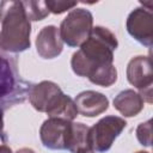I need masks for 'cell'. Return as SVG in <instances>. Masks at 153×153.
I'll use <instances>...</instances> for the list:
<instances>
[{"label": "cell", "mask_w": 153, "mask_h": 153, "mask_svg": "<svg viewBox=\"0 0 153 153\" xmlns=\"http://www.w3.org/2000/svg\"><path fill=\"white\" fill-rule=\"evenodd\" d=\"M78 114L85 117H96L105 112L109 108V99L100 92L84 91L74 100Z\"/></svg>", "instance_id": "cell-11"}, {"label": "cell", "mask_w": 153, "mask_h": 153, "mask_svg": "<svg viewBox=\"0 0 153 153\" xmlns=\"http://www.w3.org/2000/svg\"><path fill=\"white\" fill-rule=\"evenodd\" d=\"M118 47L116 36L106 27L96 26L88 38L80 45L71 60L73 72L79 76L90 78L98 69L114 65V51Z\"/></svg>", "instance_id": "cell-1"}, {"label": "cell", "mask_w": 153, "mask_h": 153, "mask_svg": "<svg viewBox=\"0 0 153 153\" xmlns=\"http://www.w3.org/2000/svg\"><path fill=\"white\" fill-rule=\"evenodd\" d=\"M30 88V84L20 76L16 60L0 54V109L23 103Z\"/></svg>", "instance_id": "cell-4"}, {"label": "cell", "mask_w": 153, "mask_h": 153, "mask_svg": "<svg viewBox=\"0 0 153 153\" xmlns=\"http://www.w3.org/2000/svg\"><path fill=\"white\" fill-rule=\"evenodd\" d=\"M16 153H36L33 149H31V148H27V147H24V148H20V149H18Z\"/></svg>", "instance_id": "cell-19"}, {"label": "cell", "mask_w": 153, "mask_h": 153, "mask_svg": "<svg viewBox=\"0 0 153 153\" xmlns=\"http://www.w3.org/2000/svg\"><path fill=\"white\" fill-rule=\"evenodd\" d=\"M76 153H94V152L90 148H80L79 151H76Z\"/></svg>", "instance_id": "cell-20"}, {"label": "cell", "mask_w": 153, "mask_h": 153, "mask_svg": "<svg viewBox=\"0 0 153 153\" xmlns=\"http://www.w3.org/2000/svg\"><path fill=\"white\" fill-rule=\"evenodd\" d=\"M71 122L51 117L45 120L39 129V137L43 146L49 149H66Z\"/></svg>", "instance_id": "cell-9"}, {"label": "cell", "mask_w": 153, "mask_h": 153, "mask_svg": "<svg viewBox=\"0 0 153 153\" xmlns=\"http://www.w3.org/2000/svg\"><path fill=\"white\" fill-rule=\"evenodd\" d=\"M92 29V13L85 8H73L59 27L62 42L72 48L80 47L88 38Z\"/></svg>", "instance_id": "cell-5"}, {"label": "cell", "mask_w": 153, "mask_h": 153, "mask_svg": "<svg viewBox=\"0 0 153 153\" xmlns=\"http://www.w3.org/2000/svg\"><path fill=\"white\" fill-rule=\"evenodd\" d=\"M127 30L129 35L139 43L151 47L153 42V16L149 10L137 7L127 19Z\"/></svg>", "instance_id": "cell-8"}, {"label": "cell", "mask_w": 153, "mask_h": 153, "mask_svg": "<svg viewBox=\"0 0 153 153\" xmlns=\"http://www.w3.org/2000/svg\"><path fill=\"white\" fill-rule=\"evenodd\" d=\"M0 19H1V11H0Z\"/></svg>", "instance_id": "cell-22"}, {"label": "cell", "mask_w": 153, "mask_h": 153, "mask_svg": "<svg viewBox=\"0 0 153 153\" xmlns=\"http://www.w3.org/2000/svg\"><path fill=\"white\" fill-rule=\"evenodd\" d=\"M88 127L80 122H71L67 140V151L76 153L80 148H88Z\"/></svg>", "instance_id": "cell-13"}, {"label": "cell", "mask_w": 153, "mask_h": 153, "mask_svg": "<svg viewBox=\"0 0 153 153\" xmlns=\"http://www.w3.org/2000/svg\"><path fill=\"white\" fill-rule=\"evenodd\" d=\"M1 30H0V51L22 53L30 48L31 24L25 14L22 1H2Z\"/></svg>", "instance_id": "cell-2"}, {"label": "cell", "mask_w": 153, "mask_h": 153, "mask_svg": "<svg viewBox=\"0 0 153 153\" xmlns=\"http://www.w3.org/2000/svg\"><path fill=\"white\" fill-rule=\"evenodd\" d=\"M143 99L134 90H124L114 98V108L126 117L136 116L143 109Z\"/></svg>", "instance_id": "cell-12"}, {"label": "cell", "mask_w": 153, "mask_h": 153, "mask_svg": "<svg viewBox=\"0 0 153 153\" xmlns=\"http://www.w3.org/2000/svg\"><path fill=\"white\" fill-rule=\"evenodd\" d=\"M29 100L37 111L45 112L51 118L73 121L78 116L74 100L65 94L57 84L49 80L32 85L29 92Z\"/></svg>", "instance_id": "cell-3"}, {"label": "cell", "mask_w": 153, "mask_h": 153, "mask_svg": "<svg viewBox=\"0 0 153 153\" xmlns=\"http://www.w3.org/2000/svg\"><path fill=\"white\" fill-rule=\"evenodd\" d=\"M136 137L142 146L149 147L152 143V121L148 120L145 123L139 124L136 128Z\"/></svg>", "instance_id": "cell-15"}, {"label": "cell", "mask_w": 153, "mask_h": 153, "mask_svg": "<svg viewBox=\"0 0 153 153\" xmlns=\"http://www.w3.org/2000/svg\"><path fill=\"white\" fill-rule=\"evenodd\" d=\"M36 49L38 55L43 59L57 57L63 49V42L61 39L59 27L54 25L44 26L37 35Z\"/></svg>", "instance_id": "cell-10"}, {"label": "cell", "mask_w": 153, "mask_h": 153, "mask_svg": "<svg viewBox=\"0 0 153 153\" xmlns=\"http://www.w3.org/2000/svg\"><path fill=\"white\" fill-rule=\"evenodd\" d=\"M45 6L49 11V13H54V14H61L68 10H73L74 7H76L78 2L75 1H56V0H48L44 1Z\"/></svg>", "instance_id": "cell-16"}, {"label": "cell", "mask_w": 153, "mask_h": 153, "mask_svg": "<svg viewBox=\"0 0 153 153\" xmlns=\"http://www.w3.org/2000/svg\"><path fill=\"white\" fill-rule=\"evenodd\" d=\"M136 153H148V152H145V151H139V152H136Z\"/></svg>", "instance_id": "cell-21"}, {"label": "cell", "mask_w": 153, "mask_h": 153, "mask_svg": "<svg viewBox=\"0 0 153 153\" xmlns=\"http://www.w3.org/2000/svg\"><path fill=\"white\" fill-rule=\"evenodd\" d=\"M0 153H12V151L7 145H0Z\"/></svg>", "instance_id": "cell-18"}, {"label": "cell", "mask_w": 153, "mask_h": 153, "mask_svg": "<svg viewBox=\"0 0 153 153\" xmlns=\"http://www.w3.org/2000/svg\"><path fill=\"white\" fill-rule=\"evenodd\" d=\"M0 139L2 141H6V135L4 131V110L0 109Z\"/></svg>", "instance_id": "cell-17"}, {"label": "cell", "mask_w": 153, "mask_h": 153, "mask_svg": "<svg viewBox=\"0 0 153 153\" xmlns=\"http://www.w3.org/2000/svg\"><path fill=\"white\" fill-rule=\"evenodd\" d=\"M127 122L118 116H105L88 129V148L93 152L109 151L115 139L123 131Z\"/></svg>", "instance_id": "cell-6"}, {"label": "cell", "mask_w": 153, "mask_h": 153, "mask_svg": "<svg viewBox=\"0 0 153 153\" xmlns=\"http://www.w3.org/2000/svg\"><path fill=\"white\" fill-rule=\"evenodd\" d=\"M127 79L130 85L140 91L143 102L152 103V63L149 56H135L127 66Z\"/></svg>", "instance_id": "cell-7"}, {"label": "cell", "mask_w": 153, "mask_h": 153, "mask_svg": "<svg viewBox=\"0 0 153 153\" xmlns=\"http://www.w3.org/2000/svg\"><path fill=\"white\" fill-rule=\"evenodd\" d=\"M22 5L29 20H42L49 14L44 1H22Z\"/></svg>", "instance_id": "cell-14"}]
</instances>
